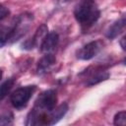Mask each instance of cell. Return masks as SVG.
<instances>
[{"mask_svg": "<svg viewBox=\"0 0 126 126\" xmlns=\"http://www.w3.org/2000/svg\"><path fill=\"white\" fill-rule=\"evenodd\" d=\"M99 10L93 0H82L76 7L74 15L83 28L93 26L99 18Z\"/></svg>", "mask_w": 126, "mask_h": 126, "instance_id": "cell-1", "label": "cell"}, {"mask_svg": "<svg viewBox=\"0 0 126 126\" xmlns=\"http://www.w3.org/2000/svg\"><path fill=\"white\" fill-rule=\"evenodd\" d=\"M57 101V95L56 93L52 90L45 91L39 94L37 99L35 100L34 107L32 108V112L36 114L44 113V112H50L55 108Z\"/></svg>", "mask_w": 126, "mask_h": 126, "instance_id": "cell-2", "label": "cell"}, {"mask_svg": "<svg viewBox=\"0 0 126 126\" xmlns=\"http://www.w3.org/2000/svg\"><path fill=\"white\" fill-rule=\"evenodd\" d=\"M35 86H26L17 89L12 94H11V102L12 105L17 109L24 108L33 93L35 92Z\"/></svg>", "mask_w": 126, "mask_h": 126, "instance_id": "cell-3", "label": "cell"}, {"mask_svg": "<svg viewBox=\"0 0 126 126\" xmlns=\"http://www.w3.org/2000/svg\"><path fill=\"white\" fill-rule=\"evenodd\" d=\"M32 21V15L27 14V13L16 18V25L8 42H14L18 40L20 37H22L26 33V32L29 30Z\"/></svg>", "mask_w": 126, "mask_h": 126, "instance_id": "cell-4", "label": "cell"}, {"mask_svg": "<svg viewBox=\"0 0 126 126\" xmlns=\"http://www.w3.org/2000/svg\"><path fill=\"white\" fill-rule=\"evenodd\" d=\"M103 43L101 40H94L84 45L78 52L77 57L82 60H90L96 56L102 49Z\"/></svg>", "mask_w": 126, "mask_h": 126, "instance_id": "cell-5", "label": "cell"}, {"mask_svg": "<svg viewBox=\"0 0 126 126\" xmlns=\"http://www.w3.org/2000/svg\"><path fill=\"white\" fill-rule=\"evenodd\" d=\"M47 32H48V29H47V27L44 24L41 25L40 27H38V29L36 30L33 37L31 38L30 40H28L25 43V47L28 48V49H32V48H33L36 45H39L40 46L41 43H42V41H43V39L48 34Z\"/></svg>", "mask_w": 126, "mask_h": 126, "instance_id": "cell-6", "label": "cell"}, {"mask_svg": "<svg viewBox=\"0 0 126 126\" xmlns=\"http://www.w3.org/2000/svg\"><path fill=\"white\" fill-rule=\"evenodd\" d=\"M58 41H59L58 34L55 32H49L45 36V38L43 39V41H42V43L40 45V50L45 54L51 53L52 51L55 50V48H56V46L58 44Z\"/></svg>", "mask_w": 126, "mask_h": 126, "instance_id": "cell-7", "label": "cell"}, {"mask_svg": "<svg viewBox=\"0 0 126 126\" xmlns=\"http://www.w3.org/2000/svg\"><path fill=\"white\" fill-rule=\"evenodd\" d=\"M126 30V15H123L117 21H115L107 30L106 36L110 39L118 36Z\"/></svg>", "mask_w": 126, "mask_h": 126, "instance_id": "cell-8", "label": "cell"}, {"mask_svg": "<svg viewBox=\"0 0 126 126\" xmlns=\"http://www.w3.org/2000/svg\"><path fill=\"white\" fill-rule=\"evenodd\" d=\"M87 74L89 75V77L87 78L88 79V82H87L88 86L95 85L99 82L106 80L109 77V74L106 71H104L102 69H96V68H94V70H93L92 72H87Z\"/></svg>", "mask_w": 126, "mask_h": 126, "instance_id": "cell-9", "label": "cell"}, {"mask_svg": "<svg viewBox=\"0 0 126 126\" xmlns=\"http://www.w3.org/2000/svg\"><path fill=\"white\" fill-rule=\"evenodd\" d=\"M68 110V105L67 103H62L56 108H54L52 111L49 112L48 114V125H53L56 122H58L67 112Z\"/></svg>", "mask_w": 126, "mask_h": 126, "instance_id": "cell-10", "label": "cell"}, {"mask_svg": "<svg viewBox=\"0 0 126 126\" xmlns=\"http://www.w3.org/2000/svg\"><path fill=\"white\" fill-rule=\"evenodd\" d=\"M55 57L51 54V53H48V54H45L39 61H38V64H37V72L38 74H43V73H46L55 63Z\"/></svg>", "mask_w": 126, "mask_h": 126, "instance_id": "cell-11", "label": "cell"}, {"mask_svg": "<svg viewBox=\"0 0 126 126\" xmlns=\"http://www.w3.org/2000/svg\"><path fill=\"white\" fill-rule=\"evenodd\" d=\"M14 83H15V80H14V79H8V80H6V81L2 84V86H1V91H0L1 99H3V98L8 94V93H9L10 90L12 89Z\"/></svg>", "mask_w": 126, "mask_h": 126, "instance_id": "cell-12", "label": "cell"}, {"mask_svg": "<svg viewBox=\"0 0 126 126\" xmlns=\"http://www.w3.org/2000/svg\"><path fill=\"white\" fill-rule=\"evenodd\" d=\"M114 125H126V111H120L114 116Z\"/></svg>", "mask_w": 126, "mask_h": 126, "instance_id": "cell-13", "label": "cell"}, {"mask_svg": "<svg viewBox=\"0 0 126 126\" xmlns=\"http://www.w3.org/2000/svg\"><path fill=\"white\" fill-rule=\"evenodd\" d=\"M13 114L11 112H7L5 114L2 115L1 120H0V124L1 125H11L13 123Z\"/></svg>", "mask_w": 126, "mask_h": 126, "instance_id": "cell-14", "label": "cell"}, {"mask_svg": "<svg viewBox=\"0 0 126 126\" xmlns=\"http://www.w3.org/2000/svg\"><path fill=\"white\" fill-rule=\"evenodd\" d=\"M9 14H10L9 10L6 7H4L3 5H1V7H0V19H1V21H3L6 17H8Z\"/></svg>", "mask_w": 126, "mask_h": 126, "instance_id": "cell-15", "label": "cell"}, {"mask_svg": "<svg viewBox=\"0 0 126 126\" xmlns=\"http://www.w3.org/2000/svg\"><path fill=\"white\" fill-rule=\"evenodd\" d=\"M120 46L122 47L123 50L126 51V35H124V36L121 38V40H120Z\"/></svg>", "mask_w": 126, "mask_h": 126, "instance_id": "cell-16", "label": "cell"}, {"mask_svg": "<svg viewBox=\"0 0 126 126\" xmlns=\"http://www.w3.org/2000/svg\"><path fill=\"white\" fill-rule=\"evenodd\" d=\"M123 63H124V64H125V65H126V58H125V59H124V61H123Z\"/></svg>", "mask_w": 126, "mask_h": 126, "instance_id": "cell-17", "label": "cell"}]
</instances>
